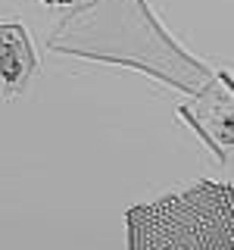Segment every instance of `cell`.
I'll list each match as a JSON object with an SVG mask.
<instances>
[{
    "label": "cell",
    "mask_w": 234,
    "mask_h": 250,
    "mask_svg": "<svg viewBox=\"0 0 234 250\" xmlns=\"http://www.w3.org/2000/svg\"><path fill=\"white\" fill-rule=\"evenodd\" d=\"M128 250H231L234 188L200 182L128 209Z\"/></svg>",
    "instance_id": "obj_1"
},
{
    "label": "cell",
    "mask_w": 234,
    "mask_h": 250,
    "mask_svg": "<svg viewBox=\"0 0 234 250\" xmlns=\"http://www.w3.org/2000/svg\"><path fill=\"white\" fill-rule=\"evenodd\" d=\"M44 3H50V6H59V3H72V0H44Z\"/></svg>",
    "instance_id": "obj_2"
}]
</instances>
